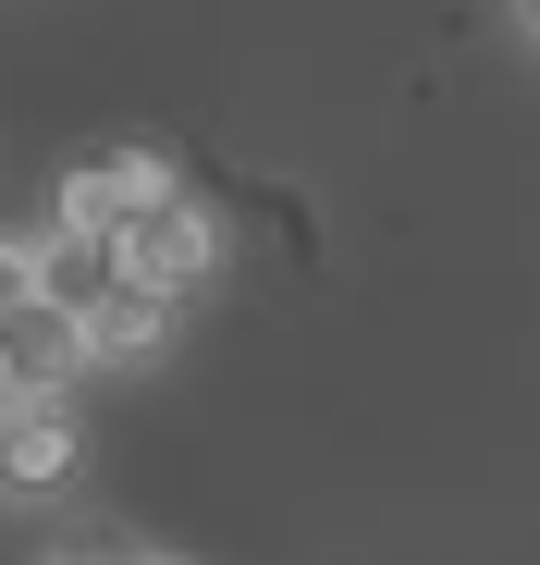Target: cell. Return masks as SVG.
<instances>
[{
  "instance_id": "obj_1",
  "label": "cell",
  "mask_w": 540,
  "mask_h": 565,
  "mask_svg": "<svg viewBox=\"0 0 540 565\" xmlns=\"http://www.w3.org/2000/svg\"><path fill=\"white\" fill-rule=\"evenodd\" d=\"M111 246H123V282H148V296H172V308H197L222 282V258H234V234H222V210L197 198V184L160 198V210H136Z\"/></svg>"
},
{
  "instance_id": "obj_2",
  "label": "cell",
  "mask_w": 540,
  "mask_h": 565,
  "mask_svg": "<svg viewBox=\"0 0 540 565\" xmlns=\"http://www.w3.org/2000/svg\"><path fill=\"white\" fill-rule=\"evenodd\" d=\"M74 455H86L74 394H13L0 382V504H50L74 480Z\"/></svg>"
},
{
  "instance_id": "obj_3",
  "label": "cell",
  "mask_w": 540,
  "mask_h": 565,
  "mask_svg": "<svg viewBox=\"0 0 540 565\" xmlns=\"http://www.w3.org/2000/svg\"><path fill=\"white\" fill-rule=\"evenodd\" d=\"M160 198H185V172H172L160 148H99V160H74V172H62L50 222H86V234H123V222H136V210H160Z\"/></svg>"
},
{
  "instance_id": "obj_4",
  "label": "cell",
  "mask_w": 540,
  "mask_h": 565,
  "mask_svg": "<svg viewBox=\"0 0 540 565\" xmlns=\"http://www.w3.org/2000/svg\"><path fill=\"white\" fill-rule=\"evenodd\" d=\"M86 369H99V344H86V320L62 296H13L0 308V382L13 394H74Z\"/></svg>"
},
{
  "instance_id": "obj_5",
  "label": "cell",
  "mask_w": 540,
  "mask_h": 565,
  "mask_svg": "<svg viewBox=\"0 0 540 565\" xmlns=\"http://www.w3.org/2000/svg\"><path fill=\"white\" fill-rule=\"evenodd\" d=\"M111 282H123V246H111V234H86V222H50V234H37V296H62L74 320H99Z\"/></svg>"
},
{
  "instance_id": "obj_6",
  "label": "cell",
  "mask_w": 540,
  "mask_h": 565,
  "mask_svg": "<svg viewBox=\"0 0 540 565\" xmlns=\"http://www.w3.org/2000/svg\"><path fill=\"white\" fill-rule=\"evenodd\" d=\"M172 320H185L172 296H148V282H111V308L86 320V344H99V369H136V356H160V344H172Z\"/></svg>"
},
{
  "instance_id": "obj_7",
  "label": "cell",
  "mask_w": 540,
  "mask_h": 565,
  "mask_svg": "<svg viewBox=\"0 0 540 565\" xmlns=\"http://www.w3.org/2000/svg\"><path fill=\"white\" fill-rule=\"evenodd\" d=\"M37 296V234H0V308Z\"/></svg>"
},
{
  "instance_id": "obj_8",
  "label": "cell",
  "mask_w": 540,
  "mask_h": 565,
  "mask_svg": "<svg viewBox=\"0 0 540 565\" xmlns=\"http://www.w3.org/2000/svg\"><path fill=\"white\" fill-rule=\"evenodd\" d=\"M528 25H540V0H528Z\"/></svg>"
}]
</instances>
